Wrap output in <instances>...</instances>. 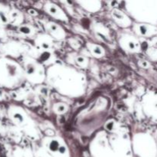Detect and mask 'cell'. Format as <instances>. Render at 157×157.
<instances>
[{
	"instance_id": "6da1fadb",
	"label": "cell",
	"mask_w": 157,
	"mask_h": 157,
	"mask_svg": "<svg viewBox=\"0 0 157 157\" xmlns=\"http://www.w3.org/2000/svg\"><path fill=\"white\" fill-rule=\"evenodd\" d=\"M19 76L18 66L12 60L0 58V85L10 87L18 82Z\"/></svg>"
},
{
	"instance_id": "7a4b0ae2",
	"label": "cell",
	"mask_w": 157,
	"mask_h": 157,
	"mask_svg": "<svg viewBox=\"0 0 157 157\" xmlns=\"http://www.w3.org/2000/svg\"><path fill=\"white\" fill-rule=\"evenodd\" d=\"M9 22V13H7L2 5H0V25H5Z\"/></svg>"
},
{
	"instance_id": "3957f363",
	"label": "cell",
	"mask_w": 157,
	"mask_h": 157,
	"mask_svg": "<svg viewBox=\"0 0 157 157\" xmlns=\"http://www.w3.org/2000/svg\"><path fill=\"white\" fill-rule=\"evenodd\" d=\"M0 157H9L7 149L1 141H0Z\"/></svg>"
},
{
	"instance_id": "277c9868",
	"label": "cell",
	"mask_w": 157,
	"mask_h": 157,
	"mask_svg": "<svg viewBox=\"0 0 157 157\" xmlns=\"http://www.w3.org/2000/svg\"><path fill=\"white\" fill-rule=\"evenodd\" d=\"M59 148V144L57 141L54 140L50 144V150L52 151H56Z\"/></svg>"
},
{
	"instance_id": "5b68a950",
	"label": "cell",
	"mask_w": 157,
	"mask_h": 157,
	"mask_svg": "<svg viewBox=\"0 0 157 157\" xmlns=\"http://www.w3.org/2000/svg\"><path fill=\"white\" fill-rule=\"evenodd\" d=\"M19 31L24 34H29L30 32V29L28 27H26V26H21L19 29Z\"/></svg>"
},
{
	"instance_id": "8992f818",
	"label": "cell",
	"mask_w": 157,
	"mask_h": 157,
	"mask_svg": "<svg viewBox=\"0 0 157 157\" xmlns=\"http://www.w3.org/2000/svg\"><path fill=\"white\" fill-rule=\"evenodd\" d=\"M140 33L143 34V35H147V33L148 32V29H147V28L145 25L140 26Z\"/></svg>"
},
{
	"instance_id": "52a82bcc",
	"label": "cell",
	"mask_w": 157,
	"mask_h": 157,
	"mask_svg": "<svg viewBox=\"0 0 157 157\" xmlns=\"http://www.w3.org/2000/svg\"><path fill=\"white\" fill-rule=\"evenodd\" d=\"M27 69H28V73L29 74H32L33 73L34 70H35V69H34V67L32 65V64L29 65V67H27Z\"/></svg>"
},
{
	"instance_id": "ba28073f",
	"label": "cell",
	"mask_w": 157,
	"mask_h": 157,
	"mask_svg": "<svg viewBox=\"0 0 157 157\" xmlns=\"http://www.w3.org/2000/svg\"><path fill=\"white\" fill-rule=\"evenodd\" d=\"M94 52L95 54H98V55H101V54L102 53V51H101L99 48H95L94 49Z\"/></svg>"
},
{
	"instance_id": "9c48e42d",
	"label": "cell",
	"mask_w": 157,
	"mask_h": 157,
	"mask_svg": "<svg viewBox=\"0 0 157 157\" xmlns=\"http://www.w3.org/2000/svg\"><path fill=\"white\" fill-rule=\"evenodd\" d=\"M58 111H59V112H64V110H65V107H64V105H60V106H58Z\"/></svg>"
},
{
	"instance_id": "30bf717a",
	"label": "cell",
	"mask_w": 157,
	"mask_h": 157,
	"mask_svg": "<svg viewBox=\"0 0 157 157\" xmlns=\"http://www.w3.org/2000/svg\"><path fill=\"white\" fill-rule=\"evenodd\" d=\"M65 148H64V147H59V151H60V153H64V152H65Z\"/></svg>"
},
{
	"instance_id": "8fae6325",
	"label": "cell",
	"mask_w": 157,
	"mask_h": 157,
	"mask_svg": "<svg viewBox=\"0 0 157 157\" xmlns=\"http://www.w3.org/2000/svg\"><path fill=\"white\" fill-rule=\"evenodd\" d=\"M129 47H130L131 49H134V48H135L134 43H133V42H130V43H129Z\"/></svg>"
},
{
	"instance_id": "7c38bea8",
	"label": "cell",
	"mask_w": 157,
	"mask_h": 157,
	"mask_svg": "<svg viewBox=\"0 0 157 157\" xmlns=\"http://www.w3.org/2000/svg\"><path fill=\"white\" fill-rule=\"evenodd\" d=\"M78 61L80 63H82L84 61V59L83 58H81V57H79V58H78Z\"/></svg>"
}]
</instances>
